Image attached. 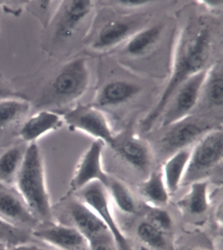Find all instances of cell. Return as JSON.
Listing matches in <instances>:
<instances>
[{
  "instance_id": "cell-1",
  "label": "cell",
  "mask_w": 223,
  "mask_h": 250,
  "mask_svg": "<svg viewBox=\"0 0 223 250\" xmlns=\"http://www.w3.org/2000/svg\"><path fill=\"white\" fill-rule=\"evenodd\" d=\"M212 48V31L209 25L199 19L188 21L178 35L166 85L156 104L141 120V129L143 132L152 130L159 122L178 87L190 77L207 68Z\"/></svg>"
},
{
  "instance_id": "cell-2",
  "label": "cell",
  "mask_w": 223,
  "mask_h": 250,
  "mask_svg": "<svg viewBox=\"0 0 223 250\" xmlns=\"http://www.w3.org/2000/svg\"><path fill=\"white\" fill-rule=\"evenodd\" d=\"M90 83L88 59L73 58L62 65L42 88L35 99V108L38 112H57L58 110L68 107L84 96Z\"/></svg>"
},
{
  "instance_id": "cell-3",
  "label": "cell",
  "mask_w": 223,
  "mask_h": 250,
  "mask_svg": "<svg viewBox=\"0 0 223 250\" xmlns=\"http://www.w3.org/2000/svg\"><path fill=\"white\" fill-rule=\"evenodd\" d=\"M14 182L17 193L39 221L51 220L52 207L46 188L42 152L36 143L25 150Z\"/></svg>"
},
{
  "instance_id": "cell-4",
  "label": "cell",
  "mask_w": 223,
  "mask_h": 250,
  "mask_svg": "<svg viewBox=\"0 0 223 250\" xmlns=\"http://www.w3.org/2000/svg\"><path fill=\"white\" fill-rule=\"evenodd\" d=\"M94 1L91 0L61 1L45 28V48L52 54L61 52L92 13Z\"/></svg>"
},
{
  "instance_id": "cell-5",
  "label": "cell",
  "mask_w": 223,
  "mask_h": 250,
  "mask_svg": "<svg viewBox=\"0 0 223 250\" xmlns=\"http://www.w3.org/2000/svg\"><path fill=\"white\" fill-rule=\"evenodd\" d=\"M223 157V128L215 127L205 133L191 148L183 183H192L199 180L200 176L219 166L222 162Z\"/></svg>"
},
{
  "instance_id": "cell-6",
  "label": "cell",
  "mask_w": 223,
  "mask_h": 250,
  "mask_svg": "<svg viewBox=\"0 0 223 250\" xmlns=\"http://www.w3.org/2000/svg\"><path fill=\"white\" fill-rule=\"evenodd\" d=\"M206 70L194 75L178 87L159 120L161 127H168L189 118L201 100Z\"/></svg>"
},
{
  "instance_id": "cell-7",
  "label": "cell",
  "mask_w": 223,
  "mask_h": 250,
  "mask_svg": "<svg viewBox=\"0 0 223 250\" xmlns=\"http://www.w3.org/2000/svg\"><path fill=\"white\" fill-rule=\"evenodd\" d=\"M63 121L72 131H79L112 147L116 137L102 109L92 104H78L64 114Z\"/></svg>"
},
{
  "instance_id": "cell-8",
  "label": "cell",
  "mask_w": 223,
  "mask_h": 250,
  "mask_svg": "<svg viewBox=\"0 0 223 250\" xmlns=\"http://www.w3.org/2000/svg\"><path fill=\"white\" fill-rule=\"evenodd\" d=\"M79 201L94 211L110 230L112 238L121 250H129L127 238L112 213L110 197L106 186L100 182H92L77 191Z\"/></svg>"
},
{
  "instance_id": "cell-9",
  "label": "cell",
  "mask_w": 223,
  "mask_h": 250,
  "mask_svg": "<svg viewBox=\"0 0 223 250\" xmlns=\"http://www.w3.org/2000/svg\"><path fill=\"white\" fill-rule=\"evenodd\" d=\"M104 146V143L96 140L81 156L71 180L73 192L76 193L92 182H100L105 186L108 184L110 176L105 171L102 164Z\"/></svg>"
},
{
  "instance_id": "cell-10",
  "label": "cell",
  "mask_w": 223,
  "mask_h": 250,
  "mask_svg": "<svg viewBox=\"0 0 223 250\" xmlns=\"http://www.w3.org/2000/svg\"><path fill=\"white\" fill-rule=\"evenodd\" d=\"M31 232L35 239L54 250H91L90 241L73 226L52 224Z\"/></svg>"
},
{
  "instance_id": "cell-11",
  "label": "cell",
  "mask_w": 223,
  "mask_h": 250,
  "mask_svg": "<svg viewBox=\"0 0 223 250\" xmlns=\"http://www.w3.org/2000/svg\"><path fill=\"white\" fill-rule=\"evenodd\" d=\"M160 141L162 148L173 153L195 144L211 127L208 124L189 118L168 127Z\"/></svg>"
},
{
  "instance_id": "cell-12",
  "label": "cell",
  "mask_w": 223,
  "mask_h": 250,
  "mask_svg": "<svg viewBox=\"0 0 223 250\" xmlns=\"http://www.w3.org/2000/svg\"><path fill=\"white\" fill-rule=\"evenodd\" d=\"M0 218L29 231L40 223L18 193L6 188H0Z\"/></svg>"
},
{
  "instance_id": "cell-13",
  "label": "cell",
  "mask_w": 223,
  "mask_h": 250,
  "mask_svg": "<svg viewBox=\"0 0 223 250\" xmlns=\"http://www.w3.org/2000/svg\"><path fill=\"white\" fill-rule=\"evenodd\" d=\"M73 226L90 241L112 236L110 230L96 213L79 199L69 203L67 207Z\"/></svg>"
},
{
  "instance_id": "cell-14",
  "label": "cell",
  "mask_w": 223,
  "mask_h": 250,
  "mask_svg": "<svg viewBox=\"0 0 223 250\" xmlns=\"http://www.w3.org/2000/svg\"><path fill=\"white\" fill-rule=\"evenodd\" d=\"M111 148L137 170H146L152 162L153 153L150 146L135 135L121 138L116 137L115 142Z\"/></svg>"
},
{
  "instance_id": "cell-15",
  "label": "cell",
  "mask_w": 223,
  "mask_h": 250,
  "mask_svg": "<svg viewBox=\"0 0 223 250\" xmlns=\"http://www.w3.org/2000/svg\"><path fill=\"white\" fill-rule=\"evenodd\" d=\"M141 90L139 85L129 81H110L98 91L92 104L100 109L121 106L134 100Z\"/></svg>"
},
{
  "instance_id": "cell-16",
  "label": "cell",
  "mask_w": 223,
  "mask_h": 250,
  "mask_svg": "<svg viewBox=\"0 0 223 250\" xmlns=\"http://www.w3.org/2000/svg\"><path fill=\"white\" fill-rule=\"evenodd\" d=\"M135 23L133 21L115 20L110 21L100 29L90 42V46L95 51L112 49L127 42L134 34Z\"/></svg>"
},
{
  "instance_id": "cell-17",
  "label": "cell",
  "mask_w": 223,
  "mask_h": 250,
  "mask_svg": "<svg viewBox=\"0 0 223 250\" xmlns=\"http://www.w3.org/2000/svg\"><path fill=\"white\" fill-rule=\"evenodd\" d=\"M63 120L57 112L40 110L25 122L19 131V136L27 143H36L37 139L50 131L57 130Z\"/></svg>"
},
{
  "instance_id": "cell-18",
  "label": "cell",
  "mask_w": 223,
  "mask_h": 250,
  "mask_svg": "<svg viewBox=\"0 0 223 250\" xmlns=\"http://www.w3.org/2000/svg\"><path fill=\"white\" fill-rule=\"evenodd\" d=\"M189 148L173 153L161 168L166 188L170 195L174 194L183 183L191 156Z\"/></svg>"
},
{
  "instance_id": "cell-19",
  "label": "cell",
  "mask_w": 223,
  "mask_h": 250,
  "mask_svg": "<svg viewBox=\"0 0 223 250\" xmlns=\"http://www.w3.org/2000/svg\"><path fill=\"white\" fill-rule=\"evenodd\" d=\"M163 30V25L158 24L137 31L125 42L124 51L133 57L146 55L158 43Z\"/></svg>"
},
{
  "instance_id": "cell-20",
  "label": "cell",
  "mask_w": 223,
  "mask_h": 250,
  "mask_svg": "<svg viewBox=\"0 0 223 250\" xmlns=\"http://www.w3.org/2000/svg\"><path fill=\"white\" fill-rule=\"evenodd\" d=\"M138 191L147 206L164 208L169 203L170 195L161 170L151 172L148 178L139 186Z\"/></svg>"
},
{
  "instance_id": "cell-21",
  "label": "cell",
  "mask_w": 223,
  "mask_h": 250,
  "mask_svg": "<svg viewBox=\"0 0 223 250\" xmlns=\"http://www.w3.org/2000/svg\"><path fill=\"white\" fill-rule=\"evenodd\" d=\"M208 188V182L205 180L192 182L188 192L178 201V207L193 216L203 214L209 206Z\"/></svg>"
},
{
  "instance_id": "cell-22",
  "label": "cell",
  "mask_w": 223,
  "mask_h": 250,
  "mask_svg": "<svg viewBox=\"0 0 223 250\" xmlns=\"http://www.w3.org/2000/svg\"><path fill=\"white\" fill-rule=\"evenodd\" d=\"M201 97L211 107L222 109L223 105V69L221 62H215L207 68Z\"/></svg>"
},
{
  "instance_id": "cell-23",
  "label": "cell",
  "mask_w": 223,
  "mask_h": 250,
  "mask_svg": "<svg viewBox=\"0 0 223 250\" xmlns=\"http://www.w3.org/2000/svg\"><path fill=\"white\" fill-rule=\"evenodd\" d=\"M106 188L109 197L113 199L114 203L121 212L127 214H134L136 211L134 199L123 182L110 176Z\"/></svg>"
},
{
  "instance_id": "cell-24",
  "label": "cell",
  "mask_w": 223,
  "mask_h": 250,
  "mask_svg": "<svg viewBox=\"0 0 223 250\" xmlns=\"http://www.w3.org/2000/svg\"><path fill=\"white\" fill-rule=\"evenodd\" d=\"M30 107L28 101L15 98L0 100V129L6 128L24 117Z\"/></svg>"
},
{
  "instance_id": "cell-25",
  "label": "cell",
  "mask_w": 223,
  "mask_h": 250,
  "mask_svg": "<svg viewBox=\"0 0 223 250\" xmlns=\"http://www.w3.org/2000/svg\"><path fill=\"white\" fill-rule=\"evenodd\" d=\"M25 150L13 146L0 154V182L9 183L14 181L24 158Z\"/></svg>"
},
{
  "instance_id": "cell-26",
  "label": "cell",
  "mask_w": 223,
  "mask_h": 250,
  "mask_svg": "<svg viewBox=\"0 0 223 250\" xmlns=\"http://www.w3.org/2000/svg\"><path fill=\"white\" fill-rule=\"evenodd\" d=\"M32 238H34L29 230L15 226L0 218V246L11 250L16 249L32 244Z\"/></svg>"
},
{
  "instance_id": "cell-27",
  "label": "cell",
  "mask_w": 223,
  "mask_h": 250,
  "mask_svg": "<svg viewBox=\"0 0 223 250\" xmlns=\"http://www.w3.org/2000/svg\"><path fill=\"white\" fill-rule=\"evenodd\" d=\"M136 233L139 239L149 248L160 250L166 247V239L164 232L146 221L139 224Z\"/></svg>"
},
{
  "instance_id": "cell-28",
  "label": "cell",
  "mask_w": 223,
  "mask_h": 250,
  "mask_svg": "<svg viewBox=\"0 0 223 250\" xmlns=\"http://www.w3.org/2000/svg\"><path fill=\"white\" fill-rule=\"evenodd\" d=\"M146 222L149 223L161 232L166 233L171 230L172 220L169 213L163 208L147 206Z\"/></svg>"
},
{
  "instance_id": "cell-29",
  "label": "cell",
  "mask_w": 223,
  "mask_h": 250,
  "mask_svg": "<svg viewBox=\"0 0 223 250\" xmlns=\"http://www.w3.org/2000/svg\"><path fill=\"white\" fill-rule=\"evenodd\" d=\"M52 1H26L25 8L42 22L45 29L54 13L52 12Z\"/></svg>"
},
{
  "instance_id": "cell-30",
  "label": "cell",
  "mask_w": 223,
  "mask_h": 250,
  "mask_svg": "<svg viewBox=\"0 0 223 250\" xmlns=\"http://www.w3.org/2000/svg\"><path fill=\"white\" fill-rule=\"evenodd\" d=\"M9 98L20 99L29 102L28 96L15 90L8 82L0 76V100Z\"/></svg>"
},
{
  "instance_id": "cell-31",
  "label": "cell",
  "mask_w": 223,
  "mask_h": 250,
  "mask_svg": "<svg viewBox=\"0 0 223 250\" xmlns=\"http://www.w3.org/2000/svg\"><path fill=\"white\" fill-rule=\"evenodd\" d=\"M152 2L147 0H120L117 4L125 9H137L147 6Z\"/></svg>"
},
{
  "instance_id": "cell-32",
  "label": "cell",
  "mask_w": 223,
  "mask_h": 250,
  "mask_svg": "<svg viewBox=\"0 0 223 250\" xmlns=\"http://www.w3.org/2000/svg\"><path fill=\"white\" fill-rule=\"evenodd\" d=\"M197 2L210 12H219L222 10L223 1L221 0H200Z\"/></svg>"
},
{
  "instance_id": "cell-33",
  "label": "cell",
  "mask_w": 223,
  "mask_h": 250,
  "mask_svg": "<svg viewBox=\"0 0 223 250\" xmlns=\"http://www.w3.org/2000/svg\"><path fill=\"white\" fill-rule=\"evenodd\" d=\"M110 238H113L112 236H108L91 242V250H113L110 245Z\"/></svg>"
},
{
  "instance_id": "cell-34",
  "label": "cell",
  "mask_w": 223,
  "mask_h": 250,
  "mask_svg": "<svg viewBox=\"0 0 223 250\" xmlns=\"http://www.w3.org/2000/svg\"><path fill=\"white\" fill-rule=\"evenodd\" d=\"M187 250H207L203 249V248H189V249H188Z\"/></svg>"
},
{
  "instance_id": "cell-35",
  "label": "cell",
  "mask_w": 223,
  "mask_h": 250,
  "mask_svg": "<svg viewBox=\"0 0 223 250\" xmlns=\"http://www.w3.org/2000/svg\"></svg>"
}]
</instances>
